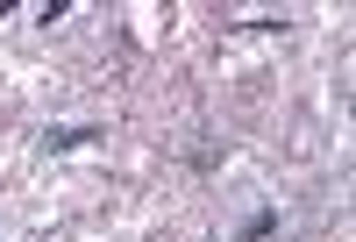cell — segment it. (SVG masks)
I'll use <instances>...</instances> for the list:
<instances>
[{"label": "cell", "mask_w": 356, "mask_h": 242, "mask_svg": "<svg viewBox=\"0 0 356 242\" xmlns=\"http://www.w3.org/2000/svg\"><path fill=\"white\" fill-rule=\"evenodd\" d=\"M86 143H100L93 121H50L43 129V150H86Z\"/></svg>", "instance_id": "cell-1"}, {"label": "cell", "mask_w": 356, "mask_h": 242, "mask_svg": "<svg viewBox=\"0 0 356 242\" xmlns=\"http://www.w3.org/2000/svg\"><path fill=\"white\" fill-rule=\"evenodd\" d=\"M271 228H278V200H271V207H257V214H243V228H235V242H264Z\"/></svg>", "instance_id": "cell-2"}, {"label": "cell", "mask_w": 356, "mask_h": 242, "mask_svg": "<svg viewBox=\"0 0 356 242\" xmlns=\"http://www.w3.org/2000/svg\"><path fill=\"white\" fill-rule=\"evenodd\" d=\"M72 15V0H43V8H36V29H50V22H65Z\"/></svg>", "instance_id": "cell-3"}, {"label": "cell", "mask_w": 356, "mask_h": 242, "mask_svg": "<svg viewBox=\"0 0 356 242\" xmlns=\"http://www.w3.org/2000/svg\"><path fill=\"white\" fill-rule=\"evenodd\" d=\"M228 29H285V15H235Z\"/></svg>", "instance_id": "cell-4"}]
</instances>
